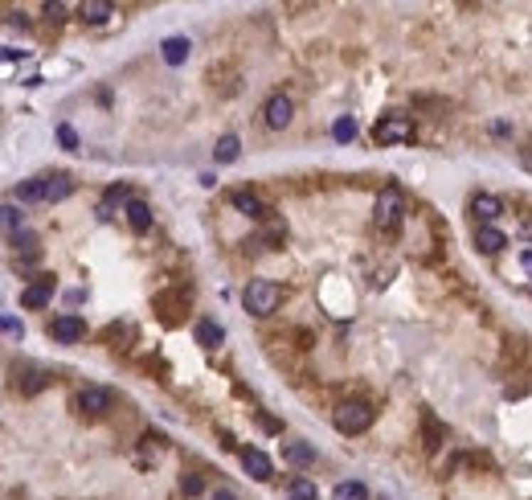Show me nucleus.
<instances>
[{"mask_svg": "<svg viewBox=\"0 0 532 500\" xmlns=\"http://www.w3.org/2000/svg\"><path fill=\"white\" fill-rule=\"evenodd\" d=\"M373 418H377V410L368 406V402H340L336 406V415H332V422H336V431L340 434H365L368 427H373Z\"/></svg>", "mask_w": 532, "mask_h": 500, "instance_id": "obj_2", "label": "nucleus"}, {"mask_svg": "<svg viewBox=\"0 0 532 500\" xmlns=\"http://www.w3.org/2000/svg\"><path fill=\"white\" fill-rule=\"evenodd\" d=\"M520 160H524V168L532 172V144H524V148H520Z\"/></svg>", "mask_w": 532, "mask_h": 500, "instance_id": "obj_37", "label": "nucleus"}, {"mask_svg": "<svg viewBox=\"0 0 532 500\" xmlns=\"http://www.w3.org/2000/svg\"><path fill=\"white\" fill-rule=\"evenodd\" d=\"M132 184H111V189H107V193H102V205H99V217H115V209L119 205H123V209H127V205H132Z\"/></svg>", "mask_w": 532, "mask_h": 500, "instance_id": "obj_11", "label": "nucleus"}, {"mask_svg": "<svg viewBox=\"0 0 532 500\" xmlns=\"http://www.w3.org/2000/svg\"><path fill=\"white\" fill-rule=\"evenodd\" d=\"M111 17H115V4H111V0H83V4H78V21H83V25H107Z\"/></svg>", "mask_w": 532, "mask_h": 500, "instance_id": "obj_10", "label": "nucleus"}, {"mask_svg": "<svg viewBox=\"0 0 532 500\" xmlns=\"http://www.w3.org/2000/svg\"><path fill=\"white\" fill-rule=\"evenodd\" d=\"M127 226H132L135 234H148L151 230V205H148V201L135 197L132 205H127Z\"/></svg>", "mask_w": 532, "mask_h": 500, "instance_id": "obj_19", "label": "nucleus"}, {"mask_svg": "<svg viewBox=\"0 0 532 500\" xmlns=\"http://www.w3.org/2000/svg\"><path fill=\"white\" fill-rule=\"evenodd\" d=\"M287 496L291 500H319V492L307 476H291V480H287Z\"/></svg>", "mask_w": 532, "mask_h": 500, "instance_id": "obj_23", "label": "nucleus"}, {"mask_svg": "<svg viewBox=\"0 0 532 500\" xmlns=\"http://www.w3.org/2000/svg\"><path fill=\"white\" fill-rule=\"evenodd\" d=\"M25 377H29V382H25V394H37V390L46 385V373H41V369H29Z\"/></svg>", "mask_w": 532, "mask_h": 500, "instance_id": "obj_32", "label": "nucleus"}, {"mask_svg": "<svg viewBox=\"0 0 532 500\" xmlns=\"http://www.w3.org/2000/svg\"><path fill=\"white\" fill-rule=\"evenodd\" d=\"M58 144H62L66 152H74V148H78V132H74L70 123H58Z\"/></svg>", "mask_w": 532, "mask_h": 500, "instance_id": "obj_30", "label": "nucleus"}, {"mask_svg": "<svg viewBox=\"0 0 532 500\" xmlns=\"http://www.w3.org/2000/svg\"><path fill=\"white\" fill-rule=\"evenodd\" d=\"M233 209H238V214H246V217H258V222H262L266 214H270V209H266L262 205V197H258V193H250V189H238V193H233Z\"/></svg>", "mask_w": 532, "mask_h": 500, "instance_id": "obj_14", "label": "nucleus"}, {"mask_svg": "<svg viewBox=\"0 0 532 500\" xmlns=\"http://www.w3.org/2000/svg\"><path fill=\"white\" fill-rule=\"evenodd\" d=\"M74 193V177L70 172H50L46 177V205H58V201H66Z\"/></svg>", "mask_w": 532, "mask_h": 500, "instance_id": "obj_13", "label": "nucleus"}, {"mask_svg": "<svg viewBox=\"0 0 532 500\" xmlns=\"http://www.w3.org/2000/svg\"><path fill=\"white\" fill-rule=\"evenodd\" d=\"M213 156H217V165H233V160L242 156V140H238V135H221L217 148H213Z\"/></svg>", "mask_w": 532, "mask_h": 500, "instance_id": "obj_22", "label": "nucleus"}, {"mask_svg": "<svg viewBox=\"0 0 532 500\" xmlns=\"http://www.w3.org/2000/svg\"><path fill=\"white\" fill-rule=\"evenodd\" d=\"M422 434H426V451H438V447H442L447 431H442V422L434 418V410H422Z\"/></svg>", "mask_w": 532, "mask_h": 500, "instance_id": "obj_20", "label": "nucleus"}, {"mask_svg": "<svg viewBox=\"0 0 532 500\" xmlns=\"http://www.w3.org/2000/svg\"><path fill=\"white\" fill-rule=\"evenodd\" d=\"M4 336H9V340H13V345H17L21 336H25V328H21V320L13 316V312H4Z\"/></svg>", "mask_w": 532, "mask_h": 500, "instance_id": "obj_31", "label": "nucleus"}, {"mask_svg": "<svg viewBox=\"0 0 532 500\" xmlns=\"http://www.w3.org/2000/svg\"><path fill=\"white\" fill-rule=\"evenodd\" d=\"M188 53H193V41H188V37H168L164 46H160V58H164L168 66H184Z\"/></svg>", "mask_w": 532, "mask_h": 500, "instance_id": "obj_16", "label": "nucleus"}, {"mask_svg": "<svg viewBox=\"0 0 532 500\" xmlns=\"http://www.w3.org/2000/svg\"><path fill=\"white\" fill-rule=\"evenodd\" d=\"M209 500H238V496H233V488H217V492H213Z\"/></svg>", "mask_w": 532, "mask_h": 500, "instance_id": "obj_36", "label": "nucleus"}, {"mask_svg": "<svg viewBox=\"0 0 532 500\" xmlns=\"http://www.w3.org/2000/svg\"><path fill=\"white\" fill-rule=\"evenodd\" d=\"M181 492H184V496H201V492H205V480H201L197 472H184V476H181Z\"/></svg>", "mask_w": 532, "mask_h": 500, "instance_id": "obj_28", "label": "nucleus"}, {"mask_svg": "<svg viewBox=\"0 0 532 500\" xmlns=\"http://www.w3.org/2000/svg\"><path fill=\"white\" fill-rule=\"evenodd\" d=\"M50 336L58 340V345H78L86 336V320L74 316V312H62V316L50 320Z\"/></svg>", "mask_w": 532, "mask_h": 500, "instance_id": "obj_6", "label": "nucleus"}, {"mask_svg": "<svg viewBox=\"0 0 532 500\" xmlns=\"http://www.w3.org/2000/svg\"><path fill=\"white\" fill-rule=\"evenodd\" d=\"M401 214H405V197H401L398 184H385L381 197H377V205H373V226L377 230H393L401 222Z\"/></svg>", "mask_w": 532, "mask_h": 500, "instance_id": "obj_3", "label": "nucleus"}, {"mask_svg": "<svg viewBox=\"0 0 532 500\" xmlns=\"http://www.w3.org/2000/svg\"><path fill=\"white\" fill-rule=\"evenodd\" d=\"M332 500H368V488L361 480H344V484H336Z\"/></svg>", "mask_w": 532, "mask_h": 500, "instance_id": "obj_24", "label": "nucleus"}, {"mask_svg": "<svg viewBox=\"0 0 532 500\" xmlns=\"http://www.w3.org/2000/svg\"><path fill=\"white\" fill-rule=\"evenodd\" d=\"M262 119H266V127H270V132H283L287 123L295 119V103L287 99V95H270V99H266V107H262Z\"/></svg>", "mask_w": 532, "mask_h": 500, "instance_id": "obj_7", "label": "nucleus"}, {"mask_svg": "<svg viewBox=\"0 0 532 500\" xmlns=\"http://www.w3.org/2000/svg\"><path fill=\"white\" fill-rule=\"evenodd\" d=\"M0 214H4V230H9V238H13V234H21V230H25V214H21V209H17V205H13V201H9V205H4Z\"/></svg>", "mask_w": 532, "mask_h": 500, "instance_id": "obj_27", "label": "nucleus"}, {"mask_svg": "<svg viewBox=\"0 0 532 500\" xmlns=\"http://www.w3.org/2000/svg\"><path fill=\"white\" fill-rule=\"evenodd\" d=\"M9 25H13V29H29V17H25V13H17V9H13V13H9Z\"/></svg>", "mask_w": 532, "mask_h": 500, "instance_id": "obj_33", "label": "nucleus"}, {"mask_svg": "<svg viewBox=\"0 0 532 500\" xmlns=\"http://www.w3.org/2000/svg\"><path fill=\"white\" fill-rule=\"evenodd\" d=\"M53 300V275H41L21 291V308H46Z\"/></svg>", "mask_w": 532, "mask_h": 500, "instance_id": "obj_8", "label": "nucleus"}, {"mask_svg": "<svg viewBox=\"0 0 532 500\" xmlns=\"http://www.w3.org/2000/svg\"><path fill=\"white\" fill-rule=\"evenodd\" d=\"M41 13H46V21H50V25H62V21H66V4H62V0H50V4H46V9H41Z\"/></svg>", "mask_w": 532, "mask_h": 500, "instance_id": "obj_29", "label": "nucleus"}, {"mask_svg": "<svg viewBox=\"0 0 532 500\" xmlns=\"http://www.w3.org/2000/svg\"><path fill=\"white\" fill-rule=\"evenodd\" d=\"M332 140L336 144H352V140H356V119L352 115H340L332 123Z\"/></svg>", "mask_w": 532, "mask_h": 500, "instance_id": "obj_25", "label": "nucleus"}, {"mask_svg": "<svg viewBox=\"0 0 532 500\" xmlns=\"http://www.w3.org/2000/svg\"><path fill=\"white\" fill-rule=\"evenodd\" d=\"M17 197H21V205H37V201H46V177H29V181H21Z\"/></svg>", "mask_w": 532, "mask_h": 500, "instance_id": "obj_21", "label": "nucleus"}, {"mask_svg": "<svg viewBox=\"0 0 532 500\" xmlns=\"http://www.w3.org/2000/svg\"><path fill=\"white\" fill-rule=\"evenodd\" d=\"M258 422H262L266 431H283V427H279V422H275V418H270V415H258Z\"/></svg>", "mask_w": 532, "mask_h": 500, "instance_id": "obj_38", "label": "nucleus"}, {"mask_svg": "<svg viewBox=\"0 0 532 500\" xmlns=\"http://www.w3.org/2000/svg\"><path fill=\"white\" fill-rule=\"evenodd\" d=\"M279 300H283V287L275 279H250L246 291H242V303H246L250 316H270L279 308Z\"/></svg>", "mask_w": 532, "mask_h": 500, "instance_id": "obj_1", "label": "nucleus"}, {"mask_svg": "<svg viewBox=\"0 0 532 500\" xmlns=\"http://www.w3.org/2000/svg\"><path fill=\"white\" fill-rule=\"evenodd\" d=\"M74 406H78L83 415H90V418H102L111 406H115V394H111L107 385H86V390H78Z\"/></svg>", "mask_w": 532, "mask_h": 500, "instance_id": "obj_4", "label": "nucleus"}, {"mask_svg": "<svg viewBox=\"0 0 532 500\" xmlns=\"http://www.w3.org/2000/svg\"><path fill=\"white\" fill-rule=\"evenodd\" d=\"M283 459L291 467H307V464H316V447H312V443H299V439H295V443H283Z\"/></svg>", "mask_w": 532, "mask_h": 500, "instance_id": "obj_18", "label": "nucleus"}, {"mask_svg": "<svg viewBox=\"0 0 532 500\" xmlns=\"http://www.w3.org/2000/svg\"><path fill=\"white\" fill-rule=\"evenodd\" d=\"M475 246L483 254H499V250L508 246V234L496 230V226H475Z\"/></svg>", "mask_w": 532, "mask_h": 500, "instance_id": "obj_15", "label": "nucleus"}, {"mask_svg": "<svg viewBox=\"0 0 532 500\" xmlns=\"http://www.w3.org/2000/svg\"><path fill=\"white\" fill-rule=\"evenodd\" d=\"M520 267H524V275L532 279V250H524V254H520Z\"/></svg>", "mask_w": 532, "mask_h": 500, "instance_id": "obj_35", "label": "nucleus"}, {"mask_svg": "<svg viewBox=\"0 0 532 500\" xmlns=\"http://www.w3.org/2000/svg\"><path fill=\"white\" fill-rule=\"evenodd\" d=\"M373 140L377 144H405V140H414V123L405 115H385V119H377Z\"/></svg>", "mask_w": 532, "mask_h": 500, "instance_id": "obj_5", "label": "nucleus"}, {"mask_svg": "<svg viewBox=\"0 0 532 500\" xmlns=\"http://www.w3.org/2000/svg\"><path fill=\"white\" fill-rule=\"evenodd\" d=\"M17 58H25V50H17V46H4V62H17Z\"/></svg>", "mask_w": 532, "mask_h": 500, "instance_id": "obj_34", "label": "nucleus"}, {"mask_svg": "<svg viewBox=\"0 0 532 500\" xmlns=\"http://www.w3.org/2000/svg\"><path fill=\"white\" fill-rule=\"evenodd\" d=\"M193 336H197V345H201V349H217V345L225 340V328H221L217 320H197Z\"/></svg>", "mask_w": 532, "mask_h": 500, "instance_id": "obj_17", "label": "nucleus"}, {"mask_svg": "<svg viewBox=\"0 0 532 500\" xmlns=\"http://www.w3.org/2000/svg\"><path fill=\"white\" fill-rule=\"evenodd\" d=\"M238 455H242V467H246L254 480H270V476H275V464H270L258 447H242Z\"/></svg>", "mask_w": 532, "mask_h": 500, "instance_id": "obj_12", "label": "nucleus"}, {"mask_svg": "<svg viewBox=\"0 0 532 500\" xmlns=\"http://www.w3.org/2000/svg\"><path fill=\"white\" fill-rule=\"evenodd\" d=\"M471 214H475L479 226H491V222L504 214V201L491 197V193H475V197H471Z\"/></svg>", "mask_w": 532, "mask_h": 500, "instance_id": "obj_9", "label": "nucleus"}, {"mask_svg": "<svg viewBox=\"0 0 532 500\" xmlns=\"http://www.w3.org/2000/svg\"><path fill=\"white\" fill-rule=\"evenodd\" d=\"M9 242H13V250H21V254H25V259H37V234L33 230H21V234H13V238H9Z\"/></svg>", "mask_w": 532, "mask_h": 500, "instance_id": "obj_26", "label": "nucleus"}]
</instances>
